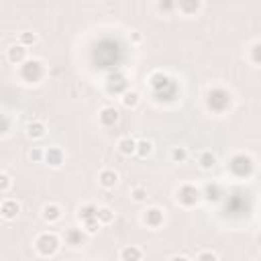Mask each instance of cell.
Segmentation results:
<instances>
[{
	"instance_id": "cell-1",
	"label": "cell",
	"mask_w": 261,
	"mask_h": 261,
	"mask_svg": "<svg viewBox=\"0 0 261 261\" xmlns=\"http://www.w3.org/2000/svg\"><path fill=\"white\" fill-rule=\"evenodd\" d=\"M35 247H37L39 255L49 257V255H53L59 249V239L53 233H43V235L37 237V241H35Z\"/></svg>"
},
{
	"instance_id": "cell-2",
	"label": "cell",
	"mask_w": 261,
	"mask_h": 261,
	"mask_svg": "<svg viewBox=\"0 0 261 261\" xmlns=\"http://www.w3.org/2000/svg\"><path fill=\"white\" fill-rule=\"evenodd\" d=\"M231 169H233L235 176L245 178L253 169V161H251V157H247V155H237V157H233V161H231Z\"/></svg>"
},
{
	"instance_id": "cell-3",
	"label": "cell",
	"mask_w": 261,
	"mask_h": 261,
	"mask_svg": "<svg viewBox=\"0 0 261 261\" xmlns=\"http://www.w3.org/2000/svg\"><path fill=\"white\" fill-rule=\"evenodd\" d=\"M200 196H202V192H200L198 188H194V186H182V188L178 190V200H180L182 204H186V206L196 204Z\"/></svg>"
},
{
	"instance_id": "cell-4",
	"label": "cell",
	"mask_w": 261,
	"mask_h": 261,
	"mask_svg": "<svg viewBox=\"0 0 261 261\" xmlns=\"http://www.w3.org/2000/svg\"><path fill=\"white\" fill-rule=\"evenodd\" d=\"M106 86H108V90L114 92V94H125L127 92V80H125V76H120V74L108 76Z\"/></svg>"
},
{
	"instance_id": "cell-5",
	"label": "cell",
	"mask_w": 261,
	"mask_h": 261,
	"mask_svg": "<svg viewBox=\"0 0 261 261\" xmlns=\"http://www.w3.org/2000/svg\"><path fill=\"white\" fill-rule=\"evenodd\" d=\"M0 212H2V216H4L6 220H12V218H16V214L21 212V204L16 202V200L6 198V200L2 202V206H0Z\"/></svg>"
},
{
	"instance_id": "cell-6",
	"label": "cell",
	"mask_w": 261,
	"mask_h": 261,
	"mask_svg": "<svg viewBox=\"0 0 261 261\" xmlns=\"http://www.w3.org/2000/svg\"><path fill=\"white\" fill-rule=\"evenodd\" d=\"M6 57L10 63H23L27 59V47L25 45H10L8 51H6Z\"/></svg>"
},
{
	"instance_id": "cell-7",
	"label": "cell",
	"mask_w": 261,
	"mask_h": 261,
	"mask_svg": "<svg viewBox=\"0 0 261 261\" xmlns=\"http://www.w3.org/2000/svg\"><path fill=\"white\" fill-rule=\"evenodd\" d=\"M45 161L51 167H61V163H63V151L59 147H49L45 151Z\"/></svg>"
},
{
	"instance_id": "cell-8",
	"label": "cell",
	"mask_w": 261,
	"mask_h": 261,
	"mask_svg": "<svg viewBox=\"0 0 261 261\" xmlns=\"http://www.w3.org/2000/svg\"><path fill=\"white\" fill-rule=\"evenodd\" d=\"M116 147H118V151L123 153V155L131 157V155L137 153V139H133V137H123V139H118Z\"/></svg>"
},
{
	"instance_id": "cell-9",
	"label": "cell",
	"mask_w": 261,
	"mask_h": 261,
	"mask_svg": "<svg viewBox=\"0 0 261 261\" xmlns=\"http://www.w3.org/2000/svg\"><path fill=\"white\" fill-rule=\"evenodd\" d=\"M98 182H100L102 188L110 190V188H114V186L118 184V176H116L114 169H102L100 176H98Z\"/></svg>"
},
{
	"instance_id": "cell-10",
	"label": "cell",
	"mask_w": 261,
	"mask_h": 261,
	"mask_svg": "<svg viewBox=\"0 0 261 261\" xmlns=\"http://www.w3.org/2000/svg\"><path fill=\"white\" fill-rule=\"evenodd\" d=\"M145 222L149 224V227H153V229H157L159 224L163 222V210L161 208H149V210H145Z\"/></svg>"
},
{
	"instance_id": "cell-11",
	"label": "cell",
	"mask_w": 261,
	"mask_h": 261,
	"mask_svg": "<svg viewBox=\"0 0 261 261\" xmlns=\"http://www.w3.org/2000/svg\"><path fill=\"white\" fill-rule=\"evenodd\" d=\"M41 216L47 222H57L61 218V208L57 204H45L43 210H41Z\"/></svg>"
},
{
	"instance_id": "cell-12",
	"label": "cell",
	"mask_w": 261,
	"mask_h": 261,
	"mask_svg": "<svg viewBox=\"0 0 261 261\" xmlns=\"http://www.w3.org/2000/svg\"><path fill=\"white\" fill-rule=\"evenodd\" d=\"M45 133H47V127H45V123H41V120H31L27 125V137L29 139H41V137H45Z\"/></svg>"
},
{
	"instance_id": "cell-13",
	"label": "cell",
	"mask_w": 261,
	"mask_h": 261,
	"mask_svg": "<svg viewBox=\"0 0 261 261\" xmlns=\"http://www.w3.org/2000/svg\"><path fill=\"white\" fill-rule=\"evenodd\" d=\"M118 116H120V112L114 106H106V108L100 110V123L106 125V127H112L116 120H118Z\"/></svg>"
},
{
	"instance_id": "cell-14",
	"label": "cell",
	"mask_w": 261,
	"mask_h": 261,
	"mask_svg": "<svg viewBox=\"0 0 261 261\" xmlns=\"http://www.w3.org/2000/svg\"><path fill=\"white\" fill-rule=\"evenodd\" d=\"M141 259H143V251L135 245H129L120 251V261H141Z\"/></svg>"
},
{
	"instance_id": "cell-15",
	"label": "cell",
	"mask_w": 261,
	"mask_h": 261,
	"mask_svg": "<svg viewBox=\"0 0 261 261\" xmlns=\"http://www.w3.org/2000/svg\"><path fill=\"white\" fill-rule=\"evenodd\" d=\"M149 84H151V88L155 92H159V90H163V88H167V86H169V78L165 74H161V72H155L149 78Z\"/></svg>"
},
{
	"instance_id": "cell-16",
	"label": "cell",
	"mask_w": 261,
	"mask_h": 261,
	"mask_svg": "<svg viewBox=\"0 0 261 261\" xmlns=\"http://www.w3.org/2000/svg\"><path fill=\"white\" fill-rule=\"evenodd\" d=\"M198 163L202 169H212L216 165V155L212 151H202L200 157H198Z\"/></svg>"
},
{
	"instance_id": "cell-17",
	"label": "cell",
	"mask_w": 261,
	"mask_h": 261,
	"mask_svg": "<svg viewBox=\"0 0 261 261\" xmlns=\"http://www.w3.org/2000/svg\"><path fill=\"white\" fill-rule=\"evenodd\" d=\"M80 218H82V222L92 220V218H98V208H96L94 204H84V206L80 208Z\"/></svg>"
},
{
	"instance_id": "cell-18",
	"label": "cell",
	"mask_w": 261,
	"mask_h": 261,
	"mask_svg": "<svg viewBox=\"0 0 261 261\" xmlns=\"http://www.w3.org/2000/svg\"><path fill=\"white\" fill-rule=\"evenodd\" d=\"M202 196H204L208 202H216V200L220 198V188H218L216 184H208V186L204 188Z\"/></svg>"
},
{
	"instance_id": "cell-19",
	"label": "cell",
	"mask_w": 261,
	"mask_h": 261,
	"mask_svg": "<svg viewBox=\"0 0 261 261\" xmlns=\"http://www.w3.org/2000/svg\"><path fill=\"white\" fill-rule=\"evenodd\" d=\"M153 153V143L147 141V139H141V141H137V155L139 157H149Z\"/></svg>"
},
{
	"instance_id": "cell-20",
	"label": "cell",
	"mask_w": 261,
	"mask_h": 261,
	"mask_svg": "<svg viewBox=\"0 0 261 261\" xmlns=\"http://www.w3.org/2000/svg\"><path fill=\"white\" fill-rule=\"evenodd\" d=\"M169 157L173 163H184L188 159V149L186 147H173L171 153H169Z\"/></svg>"
},
{
	"instance_id": "cell-21",
	"label": "cell",
	"mask_w": 261,
	"mask_h": 261,
	"mask_svg": "<svg viewBox=\"0 0 261 261\" xmlns=\"http://www.w3.org/2000/svg\"><path fill=\"white\" fill-rule=\"evenodd\" d=\"M98 220H100V224H110L114 220V212L110 208L102 206V208H98Z\"/></svg>"
},
{
	"instance_id": "cell-22",
	"label": "cell",
	"mask_w": 261,
	"mask_h": 261,
	"mask_svg": "<svg viewBox=\"0 0 261 261\" xmlns=\"http://www.w3.org/2000/svg\"><path fill=\"white\" fill-rule=\"evenodd\" d=\"M123 104L127 108H135L137 104H139V94L135 92V90H127L125 94H123Z\"/></svg>"
},
{
	"instance_id": "cell-23",
	"label": "cell",
	"mask_w": 261,
	"mask_h": 261,
	"mask_svg": "<svg viewBox=\"0 0 261 261\" xmlns=\"http://www.w3.org/2000/svg\"><path fill=\"white\" fill-rule=\"evenodd\" d=\"M131 198H133L135 202H143V200L147 198V190H145L143 186H135V188L131 190Z\"/></svg>"
},
{
	"instance_id": "cell-24",
	"label": "cell",
	"mask_w": 261,
	"mask_h": 261,
	"mask_svg": "<svg viewBox=\"0 0 261 261\" xmlns=\"http://www.w3.org/2000/svg\"><path fill=\"white\" fill-rule=\"evenodd\" d=\"M100 227H102V224H100L98 218H92V220H86L84 222V229H86V233H88V235H96L100 231Z\"/></svg>"
},
{
	"instance_id": "cell-25",
	"label": "cell",
	"mask_w": 261,
	"mask_h": 261,
	"mask_svg": "<svg viewBox=\"0 0 261 261\" xmlns=\"http://www.w3.org/2000/svg\"><path fill=\"white\" fill-rule=\"evenodd\" d=\"M10 186H12V180H10V176H8L6 171H2V173H0V192H2V194H6L8 190H10Z\"/></svg>"
},
{
	"instance_id": "cell-26",
	"label": "cell",
	"mask_w": 261,
	"mask_h": 261,
	"mask_svg": "<svg viewBox=\"0 0 261 261\" xmlns=\"http://www.w3.org/2000/svg\"><path fill=\"white\" fill-rule=\"evenodd\" d=\"M178 6H180V10H182L184 14H192V12H196L202 4H200V2H180Z\"/></svg>"
},
{
	"instance_id": "cell-27",
	"label": "cell",
	"mask_w": 261,
	"mask_h": 261,
	"mask_svg": "<svg viewBox=\"0 0 261 261\" xmlns=\"http://www.w3.org/2000/svg\"><path fill=\"white\" fill-rule=\"evenodd\" d=\"M29 159H31V161H43V159H45V151L39 149V147H33V149L29 151Z\"/></svg>"
},
{
	"instance_id": "cell-28",
	"label": "cell",
	"mask_w": 261,
	"mask_h": 261,
	"mask_svg": "<svg viewBox=\"0 0 261 261\" xmlns=\"http://www.w3.org/2000/svg\"><path fill=\"white\" fill-rule=\"evenodd\" d=\"M19 41H21V45H33L35 41H37V35L35 33H21V37H19Z\"/></svg>"
},
{
	"instance_id": "cell-29",
	"label": "cell",
	"mask_w": 261,
	"mask_h": 261,
	"mask_svg": "<svg viewBox=\"0 0 261 261\" xmlns=\"http://www.w3.org/2000/svg\"><path fill=\"white\" fill-rule=\"evenodd\" d=\"M251 57L255 63H261V43H255L251 49Z\"/></svg>"
},
{
	"instance_id": "cell-30",
	"label": "cell",
	"mask_w": 261,
	"mask_h": 261,
	"mask_svg": "<svg viewBox=\"0 0 261 261\" xmlns=\"http://www.w3.org/2000/svg\"><path fill=\"white\" fill-rule=\"evenodd\" d=\"M196 261H218V257H216L212 251H202V253L198 255Z\"/></svg>"
},
{
	"instance_id": "cell-31",
	"label": "cell",
	"mask_w": 261,
	"mask_h": 261,
	"mask_svg": "<svg viewBox=\"0 0 261 261\" xmlns=\"http://www.w3.org/2000/svg\"><path fill=\"white\" fill-rule=\"evenodd\" d=\"M80 235L76 233V231H72V233H69V241H72L74 243V245H80V239H78Z\"/></svg>"
},
{
	"instance_id": "cell-32",
	"label": "cell",
	"mask_w": 261,
	"mask_h": 261,
	"mask_svg": "<svg viewBox=\"0 0 261 261\" xmlns=\"http://www.w3.org/2000/svg\"><path fill=\"white\" fill-rule=\"evenodd\" d=\"M157 8H159V10H169V8H173V4H171V2H159Z\"/></svg>"
},
{
	"instance_id": "cell-33",
	"label": "cell",
	"mask_w": 261,
	"mask_h": 261,
	"mask_svg": "<svg viewBox=\"0 0 261 261\" xmlns=\"http://www.w3.org/2000/svg\"><path fill=\"white\" fill-rule=\"evenodd\" d=\"M169 261H190V259H188L186 255H173Z\"/></svg>"
},
{
	"instance_id": "cell-34",
	"label": "cell",
	"mask_w": 261,
	"mask_h": 261,
	"mask_svg": "<svg viewBox=\"0 0 261 261\" xmlns=\"http://www.w3.org/2000/svg\"><path fill=\"white\" fill-rule=\"evenodd\" d=\"M257 241H259V245H261V235H259V239H257Z\"/></svg>"
}]
</instances>
